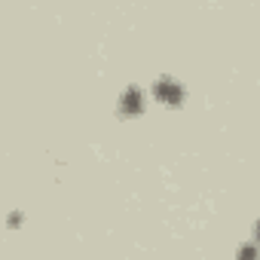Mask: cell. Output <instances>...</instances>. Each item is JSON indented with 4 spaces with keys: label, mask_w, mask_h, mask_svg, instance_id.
<instances>
[{
    "label": "cell",
    "mask_w": 260,
    "mask_h": 260,
    "mask_svg": "<svg viewBox=\"0 0 260 260\" xmlns=\"http://www.w3.org/2000/svg\"><path fill=\"white\" fill-rule=\"evenodd\" d=\"M153 92H156V98H162V101H175V104H178V101H181V95H184V92H181V86H178L175 80H169V77H166V80H159V83L153 86Z\"/></svg>",
    "instance_id": "obj_1"
},
{
    "label": "cell",
    "mask_w": 260,
    "mask_h": 260,
    "mask_svg": "<svg viewBox=\"0 0 260 260\" xmlns=\"http://www.w3.org/2000/svg\"><path fill=\"white\" fill-rule=\"evenodd\" d=\"M138 107H141V92L138 89H128L125 101H122V110H138Z\"/></svg>",
    "instance_id": "obj_2"
},
{
    "label": "cell",
    "mask_w": 260,
    "mask_h": 260,
    "mask_svg": "<svg viewBox=\"0 0 260 260\" xmlns=\"http://www.w3.org/2000/svg\"><path fill=\"white\" fill-rule=\"evenodd\" d=\"M239 260H257V251H254V245H245V248L239 251Z\"/></svg>",
    "instance_id": "obj_3"
},
{
    "label": "cell",
    "mask_w": 260,
    "mask_h": 260,
    "mask_svg": "<svg viewBox=\"0 0 260 260\" xmlns=\"http://www.w3.org/2000/svg\"><path fill=\"white\" fill-rule=\"evenodd\" d=\"M257 239H260V223H257Z\"/></svg>",
    "instance_id": "obj_4"
}]
</instances>
